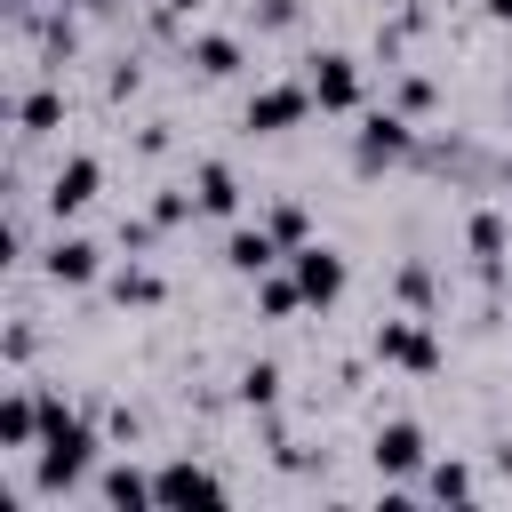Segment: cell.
Wrapping results in <instances>:
<instances>
[{"label":"cell","instance_id":"6da1fadb","mask_svg":"<svg viewBox=\"0 0 512 512\" xmlns=\"http://www.w3.org/2000/svg\"><path fill=\"white\" fill-rule=\"evenodd\" d=\"M304 112H312V80H264V88L248 96L240 128H248V136H280V128H296Z\"/></svg>","mask_w":512,"mask_h":512},{"label":"cell","instance_id":"7a4b0ae2","mask_svg":"<svg viewBox=\"0 0 512 512\" xmlns=\"http://www.w3.org/2000/svg\"><path fill=\"white\" fill-rule=\"evenodd\" d=\"M352 152H360V168H400V160L416 152L408 112H368V120H360V136H352Z\"/></svg>","mask_w":512,"mask_h":512},{"label":"cell","instance_id":"3957f363","mask_svg":"<svg viewBox=\"0 0 512 512\" xmlns=\"http://www.w3.org/2000/svg\"><path fill=\"white\" fill-rule=\"evenodd\" d=\"M288 272H296V288H304V304H312V312H328V304L344 296V256H336V248H320V240L288 248Z\"/></svg>","mask_w":512,"mask_h":512},{"label":"cell","instance_id":"277c9868","mask_svg":"<svg viewBox=\"0 0 512 512\" xmlns=\"http://www.w3.org/2000/svg\"><path fill=\"white\" fill-rule=\"evenodd\" d=\"M376 360H392V368H408V376H432V368H440V344H432L424 320H384V328H376Z\"/></svg>","mask_w":512,"mask_h":512},{"label":"cell","instance_id":"5b68a950","mask_svg":"<svg viewBox=\"0 0 512 512\" xmlns=\"http://www.w3.org/2000/svg\"><path fill=\"white\" fill-rule=\"evenodd\" d=\"M96 184H104V160H96V152H72V160L48 176V216H80V208L96 200Z\"/></svg>","mask_w":512,"mask_h":512},{"label":"cell","instance_id":"8992f818","mask_svg":"<svg viewBox=\"0 0 512 512\" xmlns=\"http://www.w3.org/2000/svg\"><path fill=\"white\" fill-rule=\"evenodd\" d=\"M312 104L320 112H360V64L352 56H312Z\"/></svg>","mask_w":512,"mask_h":512},{"label":"cell","instance_id":"52a82bcc","mask_svg":"<svg viewBox=\"0 0 512 512\" xmlns=\"http://www.w3.org/2000/svg\"><path fill=\"white\" fill-rule=\"evenodd\" d=\"M152 496H160V504H224V480H216L208 464H184V456H176V464L152 472Z\"/></svg>","mask_w":512,"mask_h":512},{"label":"cell","instance_id":"ba28073f","mask_svg":"<svg viewBox=\"0 0 512 512\" xmlns=\"http://www.w3.org/2000/svg\"><path fill=\"white\" fill-rule=\"evenodd\" d=\"M376 472H424V432H416L408 416H392V424L376 432Z\"/></svg>","mask_w":512,"mask_h":512},{"label":"cell","instance_id":"9c48e42d","mask_svg":"<svg viewBox=\"0 0 512 512\" xmlns=\"http://www.w3.org/2000/svg\"><path fill=\"white\" fill-rule=\"evenodd\" d=\"M280 256H288V248H280V240H272L264 224H256V232H232V240H224V264H232L240 280H256V272H272Z\"/></svg>","mask_w":512,"mask_h":512},{"label":"cell","instance_id":"30bf717a","mask_svg":"<svg viewBox=\"0 0 512 512\" xmlns=\"http://www.w3.org/2000/svg\"><path fill=\"white\" fill-rule=\"evenodd\" d=\"M40 272H48L56 288H88V280H96V240H56V248L40 256Z\"/></svg>","mask_w":512,"mask_h":512},{"label":"cell","instance_id":"8fae6325","mask_svg":"<svg viewBox=\"0 0 512 512\" xmlns=\"http://www.w3.org/2000/svg\"><path fill=\"white\" fill-rule=\"evenodd\" d=\"M0 448H40V392H8L0 400Z\"/></svg>","mask_w":512,"mask_h":512},{"label":"cell","instance_id":"7c38bea8","mask_svg":"<svg viewBox=\"0 0 512 512\" xmlns=\"http://www.w3.org/2000/svg\"><path fill=\"white\" fill-rule=\"evenodd\" d=\"M192 200H200V216H232V208H240V176H232L224 160H200V176H192Z\"/></svg>","mask_w":512,"mask_h":512},{"label":"cell","instance_id":"4fadbf2b","mask_svg":"<svg viewBox=\"0 0 512 512\" xmlns=\"http://www.w3.org/2000/svg\"><path fill=\"white\" fill-rule=\"evenodd\" d=\"M96 504H104V512H136V504H160V496H152V480H144L136 464H112V472L96 480Z\"/></svg>","mask_w":512,"mask_h":512},{"label":"cell","instance_id":"5bb4252c","mask_svg":"<svg viewBox=\"0 0 512 512\" xmlns=\"http://www.w3.org/2000/svg\"><path fill=\"white\" fill-rule=\"evenodd\" d=\"M464 240H472V264H480V272L496 280V272H504V248H512V240H504V216H496V208H480Z\"/></svg>","mask_w":512,"mask_h":512},{"label":"cell","instance_id":"9a60e30c","mask_svg":"<svg viewBox=\"0 0 512 512\" xmlns=\"http://www.w3.org/2000/svg\"><path fill=\"white\" fill-rule=\"evenodd\" d=\"M192 64H200L208 80H232V72H240V40H224V32H200V40H192Z\"/></svg>","mask_w":512,"mask_h":512},{"label":"cell","instance_id":"2e32d148","mask_svg":"<svg viewBox=\"0 0 512 512\" xmlns=\"http://www.w3.org/2000/svg\"><path fill=\"white\" fill-rule=\"evenodd\" d=\"M56 120H64V96H56V88H32V96L16 104V128H24V136H48Z\"/></svg>","mask_w":512,"mask_h":512},{"label":"cell","instance_id":"e0dca14e","mask_svg":"<svg viewBox=\"0 0 512 512\" xmlns=\"http://www.w3.org/2000/svg\"><path fill=\"white\" fill-rule=\"evenodd\" d=\"M112 296H120V304H136V312H152V304L168 296V280H160V272H144V264H128V272L112 280Z\"/></svg>","mask_w":512,"mask_h":512},{"label":"cell","instance_id":"ac0fdd59","mask_svg":"<svg viewBox=\"0 0 512 512\" xmlns=\"http://www.w3.org/2000/svg\"><path fill=\"white\" fill-rule=\"evenodd\" d=\"M256 304L272 312V320H288V312H304V288H296V272L280 280V272H256Z\"/></svg>","mask_w":512,"mask_h":512},{"label":"cell","instance_id":"d6986e66","mask_svg":"<svg viewBox=\"0 0 512 512\" xmlns=\"http://www.w3.org/2000/svg\"><path fill=\"white\" fill-rule=\"evenodd\" d=\"M240 400H248V408H272V400H280V368H272V360H248V368H240Z\"/></svg>","mask_w":512,"mask_h":512},{"label":"cell","instance_id":"ffe728a7","mask_svg":"<svg viewBox=\"0 0 512 512\" xmlns=\"http://www.w3.org/2000/svg\"><path fill=\"white\" fill-rule=\"evenodd\" d=\"M264 232H272L280 248H304V208H296V200H280V208L264 216Z\"/></svg>","mask_w":512,"mask_h":512},{"label":"cell","instance_id":"44dd1931","mask_svg":"<svg viewBox=\"0 0 512 512\" xmlns=\"http://www.w3.org/2000/svg\"><path fill=\"white\" fill-rule=\"evenodd\" d=\"M424 496H440V504H448V496H472V472H464V464H432V472H424Z\"/></svg>","mask_w":512,"mask_h":512},{"label":"cell","instance_id":"7402d4cb","mask_svg":"<svg viewBox=\"0 0 512 512\" xmlns=\"http://www.w3.org/2000/svg\"><path fill=\"white\" fill-rule=\"evenodd\" d=\"M400 304H416V312L432 304V272L424 264H400Z\"/></svg>","mask_w":512,"mask_h":512},{"label":"cell","instance_id":"603a6c76","mask_svg":"<svg viewBox=\"0 0 512 512\" xmlns=\"http://www.w3.org/2000/svg\"><path fill=\"white\" fill-rule=\"evenodd\" d=\"M192 208H200V200H184V192H160V200H152V224H160V232H168V224H184V216H192Z\"/></svg>","mask_w":512,"mask_h":512},{"label":"cell","instance_id":"cb8c5ba5","mask_svg":"<svg viewBox=\"0 0 512 512\" xmlns=\"http://www.w3.org/2000/svg\"><path fill=\"white\" fill-rule=\"evenodd\" d=\"M256 24H264V32H288V24H296V0H264Z\"/></svg>","mask_w":512,"mask_h":512},{"label":"cell","instance_id":"d4e9b609","mask_svg":"<svg viewBox=\"0 0 512 512\" xmlns=\"http://www.w3.org/2000/svg\"><path fill=\"white\" fill-rule=\"evenodd\" d=\"M424 104H432V80L408 72V80H400V112H424Z\"/></svg>","mask_w":512,"mask_h":512},{"label":"cell","instance_id":"484cf974","mask_svg":"<svg viewBox=\"0 0 512 512\" xmlns=\"http://www.w3.org/2000/svg\"><path fill=\"white\" fill-rule=\"evenodd\" d=\"M480 8H488V16H496V24H512V0H480Z\"/></svg>","mask_w":512,"mask_h":512},{"label":"cell","instance_id":"4316f807","mask_svg":"<svg viewBox=\"0 0 512 512\" xmlns=\"http://www.w3.org/2000/svg\"><path fill=\"white\" fill-rule=\"evenodd\" d=\"M192 8H200V0H168V16H192Z\"/></svg>","mask_w":512,"mask_h":512},{"label":"cell","instance_id":"83f0119b","mask_svg":"<svg viewBox=\"0 0 512 512\" xmlns=\"http://www.w3.org/2000/svg\"><path fill=\"white\" fill-rule=\"evenodd\" d=\"M64 8H104V0H64Z\"/></svg>","mask_w":512,"mask_h":512},{"label":"cell","instance_id":"f1b7e54d","mask_svg":"<svg viewBox=\"0 0 512 512\" xmlns=\"http://www.w3.org/2000/svg\"><path fill=\"white\" fill-rule=\"evenodd\" d=\"M504 120H512V88H504Z\"/></svg>","mask_w":512,"mask_h":512},{"label":"cell","instance_id":"f546056e","mask_svg":"<svg viewBox=\"0 0 512 512\" xmlns=\"http://www.w3.org/2000/svg\"><path fill=\"white\" fill-rule=\"evenodd\" d=\"M504 184H512V168H504Z\"/></svg>","mask_w":512,"mask_h":512}]
</instances>
